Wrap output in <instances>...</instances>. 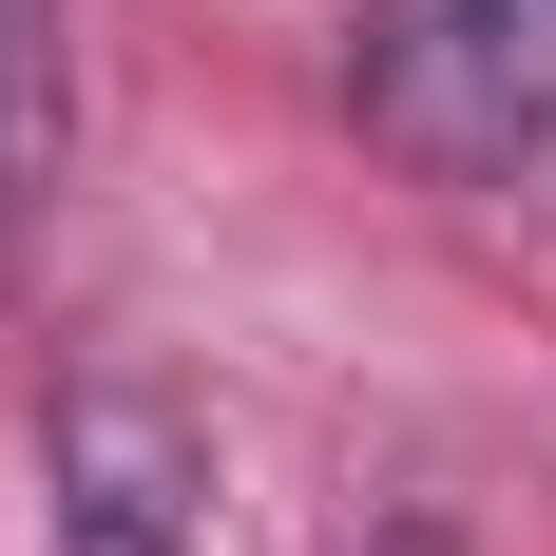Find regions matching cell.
<instances>
[{"label": "cell", "instance_id": "3957f363", "mask_svg": "<svg viewBox=\"0 0 556 556\" xmlns=\"http://www.w3.org/2000/svg\"><path fill=\"white\" fill-rule=\"evenodd\" d=\"M345 556H460V538H442V518H365Z\"/></svg>", "mask_w": 556, "mask_h": 556}, {"label": "cell", "instance_id": "6da1fadb", "mask_svg": "<svg viewBox=\"0 0 556 556\" xmlns=\"http://www.w3.org/2000/svg\"><path fill=\"white\" fill-rule=\"evenodd\" d=\"M345 97L422 192H500L556 154V0H365Z\"/></svg>", "mask_w": 556, "mask_h": 556}, {"label": "cell", "instance_id": "7a4b0ae2", "mask_svg": "<svg viewBox=\"0 0 556 556\" xmlns=\"http://www.w3.org/2000/svg\"><path fill=\"white\" fill-rule=\"evenodd\" d=\"M212 538V422L154 365H77L39 403V556H192Z\"/></svg>", "mask_w": 556, "mask_h": 556}]
</instances>
